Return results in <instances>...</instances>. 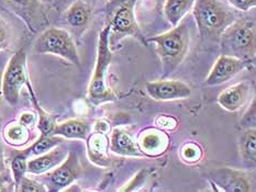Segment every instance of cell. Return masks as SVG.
<instances>
[{"label":"cell","mask_w":256,"mask_h":192,"mask_svg":"<svg viewBox=\"0 0 256 192\" xmlns=\"http://www.w3.org/2000/svg\"><path fill=\"white\" fill-rule=\"evenodd\" d=\"M146 43H154L162 63V77L168 78L180 67L185 59L190 44V30L186 23L180 22L170 31L150 37Z\"/></svg>","instance_id":"obj_1"},{"label":"cell","mask_w":256,"mask_h":192,"mask_svg":"<svg viewBox=\"0 0 256 192\" xmlns=\"http://www.w3.org/2000/svg\"><path fill=\"white\" fill-rule=\"evenodd\" d=\"M109 35L110 26L107 23L99 33L96 64H94L92 79L88 86V100L94 107L116 100V93L109 87L107 81V73L112 62Z\"/></svg>","instance_id":"obj_2"},{"label":"cell","mask_w":256,"mask_h":192,"mask_svg":"<svg viewBox=\"0 0 256 192\" xmlns=\"http://www.w3.org/2000/svg\"><path fill=\"white\" fill-rule=\"evenodd\" d=\"M198 32L202 37L209 41H218L222 33L236 15L220 0H196L192 9Z\"/></svg>","instance_id":"obj_3"},{"label":"cell","mask_w":256,"mask_h":192,"mask_svg":"<svg viewBox=\"0 0 256 192\" xmlns=\"http://www.w3.org/2000/svg\"><path fill=\"white\" fill-rule=\"evenodd\" d=\"M219 42L222 54L240 58L248 64L256 54L255 23L246 19L234 20L222 33Z\"/></svg>","instance_id":"obj_4"},{"label":"cell","mask_w":256,"mask_h":192,"mask_svg":"<svg viewBox=\"0 0 256 192\" xmlns=\"http://www.w3.org/2000/svg\"><path fill=\"white\" fill-rule=\"evenodd\" d=\"M138 0H112L109 4V16L107 23L110 26L109 44L114 46L122 38L131 36L146 45L136 16V4Z\"/></svg>","instance_id":"obj_5"},{"label":"cell","mask_w":256,"mask_h":192,"mask_svg":"<svg viewBox=\"0 0 256 192\" xmlns=\"http://www.w3.org/2000/svg\"><path fill=\"white\" fill-rule=\"evenodd\" d=\"M33 49L36 54L56 55L78 67L82 64L73 36L60 27H48L44 30L34 42Z\"/></svg>","instance_id":"obj_6"},{"label":"cell","mask_w":256,"mask_h":192,"mask_svg":"<svg viewBox=\"0 0 256 192\" xmlns=\"http://www.w3.org/2000/svg\"><path fill=\"white\" fill-rule=\"evenodd\" d=\"M28 80L29 76L26 69V53L21 48L11 56L2 76V93L10 106L16 107L18 104L21 89Z\"/></svg>","instance_id":"obj_7"},{"label":"cell","mask_w":256,"mask_h":192,"mask_svg":"<svg viewBox=\"0 0 256 192\" xmlns=\"http://www.w3.org/2000/svg\"><path fill=\"white\" fill-rule=\"evenodd\" d=\"M84 173L80 158L75 152H68V156L58 167L46 173L48 191H62L78 180Z\"/></svg>","instance_id":"obj_8"},{"label":"cell","mask_w":256,"mask_h":192,"mask_svg":"<svg viewBox=\"0 0 256 192\" xmlns=\"http://www.w3.org/2000/svg\"><path fill=\"white\" fill-rule=\"evenodd\" d=\"M4 1L32 32L36 33L48 24L42 0H4Z\"/></svg>","instance_id":"obj_9"},{"label":"cell","mask_w":256,"mask_h":192,"mask_svg":"<svg viewBox=\"0 0 256 192\" xmlns=\"http://www.w3.org/2000/svg\"><path fill=\"white\" fill-rule=\"evenodd\" d=\"M210 183L224 192H250L252 184L248 176L242 170L222 167L209 173Z\"/></svg>","instance_id":"obj_10"},{"label":"cell","mask_w":256,"mask_h":192,"mask_svg":"<svg viewBox=\"0 0 256 192\" xmlns=\"http://www.w3.org/2000/svg\"><path fill=\"white\" fill-rule=\"evenodd\" d=\"M148 95L156 101H174L187 99L192 95V88L186 82L176 79L146 81Z\"/></svg>","instance_id":"obj_11"},{"label":"cell","mask_w":256,"mask_h":192,"mask_svg":"<svg viewBox=\"0 0 256 192\" xmlns=\"http://www.w3.org/2000/svg\"><path fill=\"white\" fill-rule=\"evenodd\" d=\"M248 67V63L244 60L229 56V55L221 54L216 60L212 68L209 71L207 78L204 80V84L210 87L220 86L224 82L234 78Z\"/></svg>","instance_id":"obj_12"},{"label":"cell","mask_w":256,"mask_h":192,"mask_svg":"<svg viewBox=\"0 0 256 192\" xmlns=\"http://www.w3.org/2000/svg\"><path fill=\"white\" fill-rule=\"evenodd\" d=\"M136 144L144 157H160L168 152L170 137L158 128H146L140 132Z\"/></svg>","instance_id":"obj_13"},{"label":"cell","mask_w":256,"mask_h":192,"mask_svg":"<svg viewBox=\"0 0 256 192\" xmlns=\"http://www.w3.org/2000/svg\"><path fill=\"white\" fill-rule=\"evenodd\" d=\"M68 151L63 143L58 146H55L48 152L33 157L32 159L28 161V167L26 173L32 175H44L48 173L50 170L58 167V165L62 163L68 156Z\"/></svg>","instance_id":"obj_14"},{"label":"cell","mask_w":256,"mask_h":192,"mask_svg":"<svg viewBox=\"0 0 256 192\" xmlns=\"http://www.w3.org/2000/svg\"><path fill=\"white\" fill-rule=\"evenodd\" d=\"M86 150L88 159L94 165L102 168H108L111 162L109 158V136L102 132H90L87 136Z\"/></svg>","instance_id":"obj_15"},{"label":"cell","mask_w":256,"mask_h":192,"mask_svg":"<svg viewBox=\"0 0 256 192\" xmlns=\"http://www.w3.org/2000/svg\"><path fill=\"white\" fill-rule=\"evenodd\" d=\"M251 91V85L246 81L228 87L218 96L219 106L226 111L236 112L248 102Z\"/></svg>","instance_id":"obj_16"},{"label":"cell","mask_w":256,"mask_h":192,"mask_svg":"<svg viewBox=\"0 0 256 192\" xmlns=\"http://www.w3.org/2000/svg\"><path fill=\"white\" fill-rule=\"evenodd\" d=\"M109 151L124 157H144L136 142L124 128H114L109 136Z\"/></svg>","instance_id":"obj_17"},{"label":"cell","mask_w":256,"mask_h":192,"mask_svg":"<svg viewBox=\"0 0 256 192\" xmlns=\"http://www.w3.org/2000/svg\"><path fill=\"white\" fill-rule=\"evenodd\" d=\"M65 20L74 30L84 32L90 24L92 8L85 0H75L65 11Z\"/></svg>","instance_id":"obj_18"},{"label":"cell","mask_w":256,"mask_h":192,"mask_svg":"<svg viewBox=\"0 0 256 192\" xmlns=\"http://www.w3.org/2000/svg\"><path fill=\"white\" fill-rule=\"evenodd\" d=\"M92 132V126L84 119H70L54 125L51 135L66 140H86Z\"/></svg>","instance_id":"obj_19"},{"label":"cell","mask_w":256,"mask_h":192,"mask_svg":"<svg viewBox=\"0 0 256 192\" xmlns=\"http://www.w3.org/2000/svg\"><path fill=\"white\" fill-rule=\"evenodd\" d=\"M238 150L243 164L246 167L254 168L256 164V130L248 128L243 131L238 139Z\"/></svg>","instance_id":"obj_20"},{"label":"cell","mask_w":256,"mask_h":192,"mask_svg":"<svg viewBox=\"0 0 256 192\" xmlns=\"http://www.w3.org/2000/svg\"><path fill=\"white\" fill-rule=\"evenodd\" d=\"M196 0H166L163 12L172 26L180 24L185 15L192 11Z\"/></svg>","instance_id":"obj_21"},{"label":"cell","mask_w":256,"mask_h":192,"mask_svg":"<svg viewBox=\"0 0 256 192\" xmlns=\"http://www.w3.org/2000/svg\"><path fill=\"white\" fill-rule=\"evenodd\" d=\"M2 137L8 145L21 147L30 141V130L22 125L19 121H12L6 124L2 131Z\"/></svg>","instance_id":"obj_22"},{"label":"cell","mask_w":256,"mask_h":192,"mask_svg":"<svg viewBox=\"0 0 256 192\" xmlns=\"http://www.w3.org/2000/svg\"><path fill=\"white\" fill-rule=\"evenodd\" d=\"M26 86L28 87V90H29L30 92V96H31V100H32V103L33 106H34L36 110V114H38V131H40L41 133V136H46V135H51L52 131L54 129V125L56 124V122H55L54 118L52 117V115H50L46 110H44L41 106L40 103H38V101L36 100V93L34 91H33V88H32V85L30 82V79L26 81Z\"/></svg>","instance_id":"obj_23"},{"label":"cell","mask_w":256,"mask_h":192,"mask_svg":"<svg viewBox=\"0 0 256 192\" xmlns=\"http://www.w3.org/2000/svg\"><path fill=\"white\" fill-rule=\"evenodd\" d=\"M29 154L26 153V150L21 151H16L12 154V157H11L10 162V169H11V175H12V178L14 181L16 189V187L19 186L21 179L24 177L26 174V167H28V161H29Z\"/></svg>","instance_id":"obj_24"},{"label":"cell","mask_w":256,"mask_h":192,"mask_svg":"<svg viewBox=\"0 0 256 192\" xmlns=\"http://www.w3.org/2000/svg\"><path fill=\"white\" fill-rule=\"evenodd\" d=\"M64 141L63 137L56 136V135H46V136H40L36 142L33 143L32 145H30L28 148H26V153L29 154V156H38L42 155V154L48 152L50 150H52L55 146H58L60 144H62Z\"/></svg>","instance_id":"obj_25"},{"label":"cell","mask_w":256,"mask_h":192,"mask_svg":"<svg viewBox=\"0 0 256 192\" xmlns=\"http://www.w3.org/2000/svg\"><path fill=\"white\" fill-rule=\"evenodd\" d=\"M180 156L186 164H197L204 157V150L198 143L186 142L180 148Z\"/></svg>","instance_id":"obj_26"},{"label":"cell","mask_w":256,"mask_h":192,"mask_svg":"<svg viewBox=\"0 0 256 192\" xmlns=\"http://www.w3.org/2000/svg\"><path fill=\"white\" fill-rule=\"evenodd\" d=\"M148 179V169H141L134 177H133L129 183H128L124 188L119 189L121 192H133V191H138L140 190L144 185L146 184V181Z\"/></svg>","instance_id":"obj_27"},{"label":"cell","mask_w":256,"mask_h":192,"mask_svg":"<svg viewBox=\"0 0 256 192\" xmlns=\"http://www.w3.org/2000/svg\"><path fill=\"white\" fill-rule=\"evenodd\" d=\"M16 191H19V192H46L48 188L46 185L38 183V181H36L34 179L28 178L24 176V177L21 179L19 186L16 187Z\"/></svg>","instance_id":"obj_28"},{"label":"cell","mask_w":256,"mask_h":192,"mask_svg":"<svg viewBox=\"0 0 256 192\" xmlns=\"http://www.w3.org/2000/svg\"><path fill=\"white\" fill-rule=\"evenodd\" d=\"M154 123L156 128L163 130L165 132L175 131L178 128V125H180V122H178V120L175 117H172V115H166V114L158 115L154 120Z\"/></svg>","instance_id":"obj_29"},{"label":"cell","mask_w":256,"mask_h":192,"mask_svg":"<svg viewBox=\"0 0 256 192\" xmlns=\"http://www.w3.org/2000/svg\"><path fill=\"white\" fill-rule=\"evenodd\" d=\"M9 191H16V186L12 175L6 169L4 172L0 173V192Z\"/></svg>","instance_id":"obj_30"},{"label":"cell","mask_w":256,"mask_h":192,"mask_svg":"<svg viewBox=\"0 0 256 192\" xmlns=\"http://www.w3.org/2000/svg\"><path fill=\"white\" fill-rule=\"evenodd\" d=\"M10 42V31L9 26L0 16V52L8 46Z\"/></svg>","instance_id":"obj_31"},{"label":"cell","mask_w":256,"mask_h":192,"mask_svg":"<svg viewBox=\"0 0 256 192\" xmlns=\"http://www.w3.org/2000/svg\"><path fill=\"white\" fill-rule=\"evenodd\" d=\"M233 8L246 12L256 7V0H228Z\"/></svg>","instance_id":"obj_32"},{"label":"cell","mask_w":256,"mask_h":192,"mask_svg":"<svg viewBox=\"0 0 256 192\" xmlns=\"http://www.w3.org/2000/svg\"><path fill=\"white\" fill-rule=\"evenodd\" d=\"M18 121L22 125H24L28 129H30L33 125L36 124L38 114L32 111H24L20 114Z\"/></svg>","instance_id":"obj_33"},{"label":"cell","mask_w":256,"mask_h":192,"mask_svg":"<svg viewBox=\"0 0 256 192\" xmlns=\"http://www.w3.org/2000/svg\"><path fill=\"white\" fill-rule=\"evenodd\" d=\"M92 131L102 132V133H107L108 134L109 131H110L109 123L106 120H97L96 122H94Z\"/></svg>","instance_id":"obj_34"},{"label":"cell","mask_w":256,"mask_h":192,"mask_svg":"<svg viewBox=\"0 0 256 192\" xmlns=\"http://www.w3.org/2000/svg\"><path fill=\"white\" fill-rule=\"evenodd\" d=\"M6 170V164H4V148L2 143H0V173Z\"/></svg>","instance_id":"obj_35"},{"label":"cell","mask_w":256,"mask_h":192,"mask_svg":"<svg viewBox=\"0 0 256 192\" xmlns=\"http://www.w3.org/2000/svg\"><path fill=\"white\" fill-rule=\"evenodd\" d=\"M42 1H44V0H42ZM46 1H48V0H46ZM48 1H51V0H48Z\"/></svg>","instance_id":"obj_36"}]
</instances>
